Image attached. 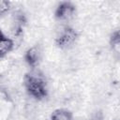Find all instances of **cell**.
Instances as JSON below:
<instances>
[{
	"mask_svg": "<svg viewBox=\"0 0 120 120\" xmlns=\"http://www.w3.org/2000/svg\"><path fill=\"white\" fill-rule=\"evenodd\" d=\"M24 87L28 95L38 100L45 98L48 95V88L45 79L42 75L36 72H30L25 75Z\"/></svg>",
	"mask_w": 120,
	"mask_h": 120,
	"instance_id": "obj_1",
	"label": "cell"
},
{
	"mask_svg": "<svg viewBox=\"0 0 120 120\" xmlns=\"http://www.w3.org/2000/svg\"><path fill=\"white\" fill-rule=\"evenodd\" d=\"M78 38L77 31L72 27H65L55 38V43L59 48H67L72 45Z\"/></svg>",
	"mask_w": 120,
	"mask_h": 120,
	"instance_id": "obj_2",
	"label": "cell"
},
{
	"mask_svg": "<svg viewBox=\"0 0 120 120\" xmlns=\"http://www.w3.org/2000/svg\"><path fill=\"white\" fill-rule=\"evenodd\" d=\"M75 11H76L75 6L71 2L64 1L58 4V6L56 7L54 11V16L56 19L60 21L68 20L74 15Z\"/></svg>",
	"mask_w": 120,
	"mask_h": 120,
	"instance_id": "obj_3",
	"label": "cell"
},
{
	"mask_svg": "<svg viewBox=\"0 0 120 120\" xmlns=\"http://www.w3.org/2000/svg\"><path fill=\"white\" fill-rule=\"evenodd\" d=\"M40 59V51L37 46L29 48L24 53V60L29 67L32 68H36Z\"/></svg>",
	"mask_w": 120,
	"mask_h": 120,
	"instance_id": "obj_4",
	"label": "cell"
},
{
	"mask_svg": "<svg viewBox=\"0 0 120 120\" xmlns=\"http://www.w3.org/2000/svg\"><path fill=\"white\" fill-rule=\"evenodd\" d=\"M13 45L12 39L6 37L0 30V58L7 55L13 49Z\"/></svg>",
	"mask_w": 120,
	"mask_h": 120,
	"instance_id": "obj_5",
	"label": "cell"
},
{
	"mask_svg": "<svg viewBox=\"0 0 120 120\" xmlns=\"http://www.w3.org/2000/svg\"><path fill=\"white\" fill-rule=\"evenodd\" d=\"M50 120H73V115L67 109H57L52 113Z\"/></svg>",
	"mask_w": 120,
	"mask_h": 120,
	"instance_id": "obj_6",
	"label": "cell"
},
{
	"mask_svg": "<svg viewBox=\"0 0 120 120\" xmlns=\"http://www.w3.org/2000/svg\"><path fill=\"white\" fill-rule=\"evenodd\" d=\"M110 45H111V47H112V49L114 52H116V53L119 52V50H120V35H119V32L117 30L112 32V34L111 35Z\"/></svg>",
	"mask_w": 120,
	"mask_h": 120,
	"instance_id": "obj_7",
	"label": "cell"
},
{
	"mask_svg": "<svg viewBox=\"0 0 120 120\" xmlns=\"http://www.w3.org/2000/svg\"><path fill=\"white\" fill-rule=\"evenodd\" d=\"M10 9V2L8 1H0V18L5 16Z\"/></svg>",
	"mask_w": 120,
	"mask_h": 120,
	"instance_id": "obj_8",
	"label": "cell"
},
{
	"mask_svg": "<svg viewBox=\"0 0 120 120\" xmlns=\"http://www.w3.org/2000/svg\"><path fill=\"white\" fill-rule=\"evenodd\" d=\"M90 120H104V116H103L102 112H95V113L91 116Z\"/></svg>",
	"mask_w": 120,
	"mask_h": 120,
	"instance_id": "obj_9",
	"label": "cell"
}]
</instances>
